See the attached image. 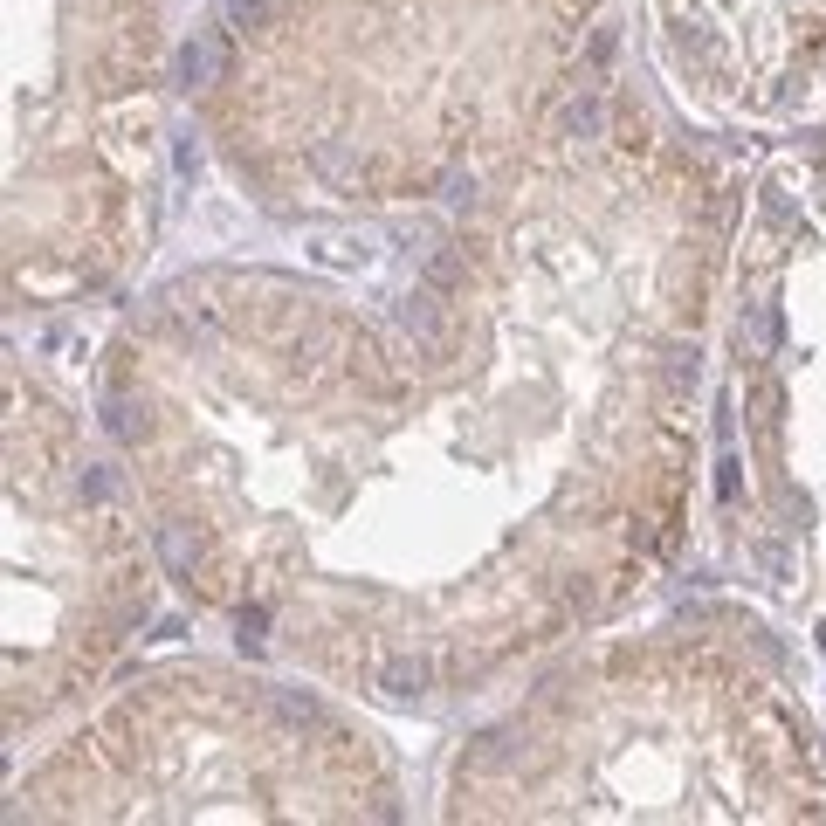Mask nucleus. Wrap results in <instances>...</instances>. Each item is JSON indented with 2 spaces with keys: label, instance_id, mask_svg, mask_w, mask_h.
Returning a JSON list of instances; mask_svg holds the SVG:
<instances>
[]
</instances>
